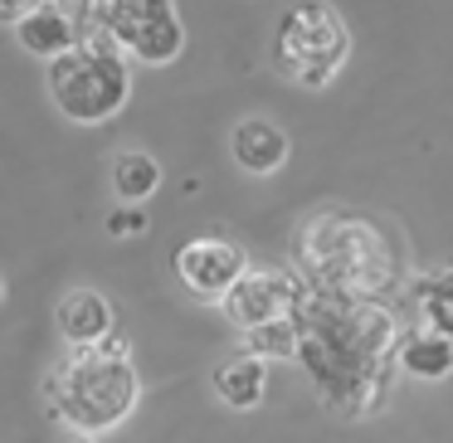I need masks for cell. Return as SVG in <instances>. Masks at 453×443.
<instances>
[{
	"instance_id": "obj_1",
	"label": "cell",
	"mask_w": 453,
	"mask_h": 443,
	"mask_svg": "<svg viewBox=\"0 0 453 443\" xmlns=\"http://www.w3.org/2000/svg\"><path fill=\"white\" fill-rule=\"evenodd\" d=\"M297 322V361L307 380L317 385L326 409L346 419H365L390 400V385L400 375V317L390 302L371 297H342L307 283L303 302L293 307Z\"/></svg>"
},
{
	"instance_id": "obj_2",
	"label": "cell",
	"mask_w": 453,
	"mask_h": 443,
	"mask_svg": "<svg viewBox=\"0 0 453 443\" xmlns=\"http://www.w3.org/2000/svg\"><path fill=\"white\" fill-rule=\"evenodd\" d=\"M293 268L312 287L342 297H371V302H390L400 293V254L371 225L365 215L351 210H317L297 225L293 234Z\"/></svg>"
},
{
	"instance_id": "obj_3",
	"label": "cell",
	"mask_w": 453,
	"mask_h": 443,
	"mask_svg": "<svg viewBox=\"0 0 453 443\" xmlns=\"http://www.w3.org/2000/svg\"><path fill=\"white\" fill-rule=\"evenodd\" d=\"M142 380L132 370V355H108L103 346L73 351L44 375V404L69 424L73 433H108L137 409Z\"/></svg>"
},
{
	"instance_id": "obj_4",
	"label": "cell",
	"mask_w": 453,
	"mask_h": 443,
	"mask_svg": "<svg viewBox=\"0 0 453 443\" xmlns=\"http://www.w3.org/2000/svg\"><path fill=\"white\" fill-rule=\"evenodd\" d=\"M50 83L54 108L69 122H108L122 112L132 93V73H127V54L108 40V34H83L79 50L59 54L44 73Z\"/></svg>"
},
{
	"instance_id": "obj_5",
	"label": "cell",
	"mask_w": 453,
	"mask_h": 443,
	"mask_svg": "<svg viewBox=\"0 0 453 443\" xmlns=\"http://www.w3.org/2000/svg\"><path fill=\"white\" fill-rule=\"evenodd\" d=\"M346 54H351V34H346V20L326 0H297L278 20L273 59L303 88H326L336 79V69L346 64Z\"/></svg>"
},
{
	"instance_id": "obj_6",
	"label": "cell",
	"mask_w": 453,
	"mask_h": 443,
	"mask_svg": "<svg viewBox=\"0 0 453 443\" xmlns=\"http://www.w3.org/2000/svg\"><path fill=\"white\" fill-rule=\"evenodd\" d=\"M88 30L108 34L122 54L142 64H171L186 50V25H180L176 0H103Z\"/></svg>"
},
{
	"instance_id": "obj_7",
	"label": "cell",
	"mask_w": 453,
	"mask_h": 443,
	"mask_svg": "<svg viewBox=\"0 0 453 443\" xmlns=\"http://www.w3.org/2000/svg\"><path fill=\"white\" fill-rule=\"evenodd\" d=\"M303 293H307V278L297 273V268H249L219 307H225V317L239 332H254V326H264V322L293 317V307L303 302Z\"/></svg>"
},
{
	"instance_id": "obj_8",
	"label": "cell",
	"mask_w": 453,
	"mask_h": 443,
	"mask_svg": "<svg viewBox=\"0 0 453 443\" xmlns=\"http://www.w3.org/2000/svg\"><path fill=\"white\" fill-rule=\"evenodd\" d=\"M244 273H249V258L229 239L205 234V239H190V244L176 248V278L196 297H205V302H225Z\"/></svg>"
},
{
	"instance_id": "obj_9",
	"label": "cell",
	"mask_w": 453,
	"mask_h": 443,
	"mask_svg": "<svg viewBox=\"0 0 453 443\" xmlns=\"http://www.w3.org/2000/svg\"><path fill=\"white\" fill-rule=\"evenodd\" d=\"M54 326L69 346L88 351V346L108 341L112 336V302L98 287H69V293L54 302Z\"/></svg>"
},
{
	"instance_id": "obj_10",
	"label": "cell",
	"mask_w": 453,
	"mask_h": 443,
	"mask_svg": "<svg viewBox=\"0 0 453 443\" xmlns=\"http://www.w3.org/2000/svg\"><path fill=\"white\" fill-rule=\"evenodd\" d=\"M288 151H293L288 132L268 118H244L229 132V157H234V166L249 171V176H273L288 161Z\"/></svg>"
},
{
	"instance_id": "obj_11",
	"label": "cell",
	"mask_w": 453,
	"mask_h": 443,
	"mask_svg": "<svg viewBox=\"0 0 453 443\" xmlns=\"http://www.w3.org/2000/svg\"><path fill=\"white\" fill-rule=\"evenodd\" d=\"M83 25L73 20L69 11H59V5H50V0H44L40 11L30 15V20H20L15 25V40L25 44V50L30 54H44V59H59V54H69V50H79L83 44Z\"/></svg>"
},
{
	"instance_id": "obj_12",
	"label": "cell",
	"mask_w": 453,
	"mask_h": 443,
	"mask_svg": "<svg viewBox=\"0 0 453 443\" xmlns=\"http://www.w3.org/2000/svg\"><path fill=\"white\" fill-rule=\"evenodd\" d=\"M210 385H215V394L229 404V409H258L264 394H268V361L239 351V355H229V361L215 365Z\"/></svg>"
},
{
	"instance_id": "obj_13",
	"label": "cell",
	"mask_w": 453,
	"mask_h": 443,
	"mask_svg": "<svg viewBox=\"0 0 453 443\" xmlns=\"http://www.w3.org/2000/svg\"><path fill=\"white\" fill-rule=\"evenodd\" d=\"M395 361L410 380H443V375H453V341L429 332V326H414V332L400 336Z\"/></svg>"
},
{
	"instance_id": "obj_14",
	"label": "cell",
	"mask_w": 453,
	"mask_h": 443,
	"mask_svg": "<svg viewBox=\"0 0 453 443\" xmlns=\"http://www.w3.org/2000/svg\"><path fill=\"white\" fill-rule=\"evenodd\" d=\"M414 302H419V322L453 341V264L414 278Z\"/></svg>"
},
{
	"instance_id": "obj_15",
	"label": "cell",
	"mask_w": 453,
	"mask_h": 443,
	"mask_svg": "<svg viewBox=\"0 0 453 443\" xmlns=\"http://www.w3.org/2000/svg\"><path fill=\"white\" fill-rule=\"evenodd\" d=\"M157 186H161L157 157H147V151H118V157H112V190H118V200L142 205Z\"/></svg>"
},
{
	"instance_id": "obj_16",
	"label": "cell",
	"mask_w": 453,
	"mask_h": 443,
	"mask_svg": "<svg viewBox=\"0 0 453 443\" xmlns=\"http://www.w3.org/2000/svg\"><path fill=\"white\" fill-rule=\"evenodd\" d=\"M244 351L258 361H297V322L283 317V322H264L244 332Z\"/></svg>"
},
{
	"instance_id": "obj_17",
	"label": "cell",
	"mask_w": 453,
	"mask_h": 443,
	"mask_svg": "<svg viewBox=\"0 0 453 443\" xmlns=\"http://www.w3.org/2000/svg\"><path fill=\"white\" fill-rule=\"evenodd\" d=\"M108 229H112V234H118V239H127V234H142V229H147V219H142L137 210L127 205V210H118V215L108 219Z\"/></svg>"
},
{
	"instance_id": "obj_18",
	"label": "cell",
	"mask_w": 453,
	"mask_h": 443,
	"mask_svg": "<svg viewBox=\"0 0 453 443\" xmlns=\"http://www.w3.org/2000/svg\"><path fill=\"white\" fill-rule=\"evenodd\" d=\"M44 0H0V20H11V25H20V20H30L35 11H40Z\"/></svg>"
},
{
	"instance_id": "obj_19",
	"label": "cell",
	"mask_w": 453,
	"mask_h": 443,
	"mask_svg": "<svg viewBox=\"0 0 453 443\" xmlns=\"http://www.w3.org/2000/svg\"><path fill=\"white\" fill-rule=\"evenodd\" d=\"M50 5H59V11H69L73 20H79L83 30H88V20L98 15V5H103V0H50Z\"/></svg>"
},
{
	"instance_id": "obj_20",
	"label": "cell",
	"mask_w": 453,
	"mask_h": 443,
	"mask_svg": "<svg viewBox=\"0 0 453 443\" xmlns=\"http://www.w3.org/2000/svg\"><path fill=\"white\" fill-rule=\"evenodd\" d=\"M64 443H98V439H93V433H69Z\"/></svg>"
},
{
	"instance_id": "obj_21",
	"label": "cell",
	"mask_w": 453,
	"mask_h": 443,
	"mask_svg": "<svg viewBox=\"0 0 453 443\" xmlns=\"http://www.w3.org/2000/svg\"><path fill=\"white\" fill-rule=\"evenodd\" d=\"M0 297H5V278H0Z\"/></svg>"
}]
</instances>
